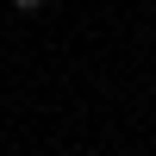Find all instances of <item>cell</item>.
<instances>
[{
	"mask_svg": "<svg viewBox=\"0 0 156 156\" xmlns=\"http://www.w3.org/2000/svg\"><path fill=\"white\" fill-rule=\"evenodd\" d=\"M12 12H44V0H12Z\"/></svg>",
	"mask_w": 156,
	"mask_h": 156,
	"instance_id": "1",
	"label": "cell"
}]
</instances>
